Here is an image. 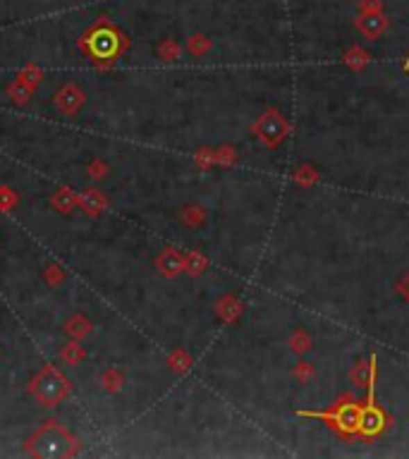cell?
Listing matches in <instances>:
<instances>
[{
	"label": "cell",
	"instance_id": "1",
	"mask_svg": "<svg viewBox=\"0 0 409 459\" xmlns=\"http://www.w3.org/2000/svg\"><path fill=\"white\" fill-rule=\"evenodd\" d=\"M306 417H309V414H306ZM319 417H323V414H319ZM323 419L333 421V424H335L342 433H359V424H362V407H357V404H340L335 412L328 414V417H323Z\"/></svg>",
	"mask_w": 409,
	"mask_h": 459
},
{
	"label": "cell",
	"instance_id": "2",
	"mask_svg": "<svg viewBox=\"0 0 409 459\" xmlns=\"http://www.w3.org/2000/svg\"><path fill=\"white\" fill-rule=\"evenodd\" d=\"M364 29H366V34H378V31L385 29V22L381 17H369L364 22Z\"/></svg>",
	"mask_w": 409,
	"mask_h": 459
},
{
	"label": "cell",
	"instance_id": "3",
	"mask_svg": "<svg viewBox=\"0 0 409 459\" xmlns=\"http://www.w3.org/2000/svg\"><path fill=\"white\" fill-rule=\"evenodd\" d=\"M405 69H409V56H407V62H405Z\"/></svg>",
	"mask_w": 409,
	"mask_h": 459
}]
</instances>
